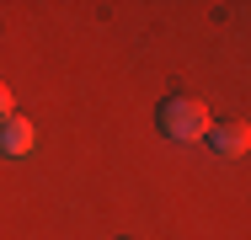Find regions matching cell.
Wrapping results in <instances>:
<instances>
[{"label": "cell", "mask_w": 251, "mask_h": 240, "mask_svg": "<svg viewBox=\"0 0 251 240\" xmlns=\"http://www.w3.org/2000/svg\"><path fill=\"white\" fill-rule=\"evenodd\" d=\"M155 123H160V134L171 144H193V139H203L208 134V107H203L198 96H166L160 107H155Z\"/></svg>", "instance_id": "6da1fadb"}, {"label": "cell", "mask_w": 251, "mask_h": 240, "mask_svg": "<svg viewBox=\"0 0 251 240\" xmlns=\"http://www.w3.org/2000/svg\"><path fill=\"white\" fill-rule=\"evenodd\" d=\"M203 144L214 149V155H246V144H251V128H246V118H230V123H208V134H203Z\"/></svg>", "instance_id": "7a4b0ae2"}, {"label": "cell", "mask_w": 251, "mask_h": 240, "mask_svg": "<svg viewBox=\"0 0 251 240\" xmlns=\"http://www.w3.org/2000/svg\"><path fill=\"white\" fill-rule=\"evenodd\" d=\"M32 139H38V128H32V118H22V112H11L5 123H0V155H27L32 149Z\"/></svg>", "instance_id": "3957f363"}, {"label": "cell", "mask_w": 251, "mask_h": 240, "mask_svg": "<svg viewBox=\"0 0 251 240\" xmlns=\"http://www.w3.org/2000/svg\"><path fill=\"white\" fill-rule=\"evenodd\" d=\"M11 101H16V96H11V86H5V80H0V123H5V118H11Z\"/></svg>", "instance_id": "277c9868"}, {"label": "cell", "mask_w": 251, "mask_h": 240, "mask_svg": "<svg viewBox=\"0 0 251 240\" xmlns=\"http://www.w3.org/2000/svg\"><path fill=\"white\" fill-rule=\"evenodd\" d=\"M123 240H128V235H123Z\"/></svg>", "instance_id": "5b68a950"}]
</instances>
